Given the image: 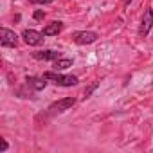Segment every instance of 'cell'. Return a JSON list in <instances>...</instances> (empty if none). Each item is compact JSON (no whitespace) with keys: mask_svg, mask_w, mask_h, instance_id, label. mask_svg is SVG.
I'll return each mask as SVG.
<instances>
[{"mask_svg":"<svg viewBox=\"0 0 153 153\" xmlns=\"http://www.w3.org/2000/svg\"><path fill=\"white\" fill-rule=\"evenodd\" d=\"M43 78H45V79L54 81V83H56V85H59V87H74V85H78V78H76V76L58 74V70H56V72H52V70L45 72V74H43Z\"/></svg>","mask_w":153,"mask_h":153,"instance_id":"cell-1","label":"cell"},{"mask_svg":"<svg viewBox=\"0 0 153 153\" xmlns=\"http://www.w3.org/2000/svg\"><path fill=\"white\" fill-rule=\"evenodd\" d=\"M52 67H54V70H65V68L72 67V59L70 58H58L52 61Z\"/></svg>","mask_w":153,"mask_h":153,"instance_id":"cell-10","label":"cell"},{"mask_svg":"<svg viewBox=\"0 0 153 153\" xmlns=\"http://www.w3.org/2000/svg\"><path fill=\"white\" fill-rule=\"evenodd\" d=\"M96 87H97V83H94V85H92V87H90V88H87V90H85V96H83V97H85V99H87V97H88V96H90V94H92V92H94V90H96Z\"/></svg>","mask_w":153,"mask_h":153,"instance_id":"cell-12","label":"cell"},{"mask_svg":"<svg viewBox=\"0 0 153 153\" xmlns=\"http://www.w3.org/2000/svg\"><path fill=\"white\" fill-rule=\"evenodd\" d=\"M0 43H2V47H16L18 45V36L15 34V31H11L7 27H2L0 29Z\"/></svg>","mask_w":153,"mask_h":153,"instance_id":"cell-3","label":"cell"},{"mask_svg":"<svg viewBox=\"0 0 153 153\" xmlns=\"http://www.w3.org/2000/svg\"><path fill=\"white\" fill-rule=\"evenodd\" d=\"M72 42L78 43V45H87V43H94L99 36L94 31H78V33H72Z\"/></svg>","mask_w":153,"mask_h":153,"instance_id":"cell-2","label":"cell"},{"mask_svg":"<svg viewBox=\"0 0 153 153\" xmlns=\"http://www.w3.org/2000/svg\"><path fill=\"white\" fill-rule=\"evenodd\" d=\"M33 58L43 59V61H54V59L61 58V52H56V51H36V52H33Z\"/></svg>","mask_w":153,"mask_h":153,"instance_id":"cell-7","label":"cell"},{"mask_svg":"<svg viewBox=\"0 0 153 153\" xmlns=\"http://www.w3.org/2000/svg\"><path fill=\"white\" fill-rule=\"evenodd\" d=\"M61 31H63V24H61V22H51V24L45 25L43 34H45V36H56V34H59Z\"/></svg>","mask_w":153,"mask_h":153,"instance_id":"cell-8","label":"cell"},{"mask_svg":"<svg viewBox=\"0 0 153 153\" xmlns=\"http://www.w3.org/2000/svg\"><path fill=\"white\" fill-rule=\"evenodd\" d=\"M31 4H52L54 0H29Z\"/></svg>","mask_w":153,"mask_h":153,"instance_id":"cell-13","label":"cell"},{"mask_svg":"<svg viewBox=\"0 0 153 153\" xmlns=\"http://www.w3.org/2000/svg\"><path fill=\"white\" fill-rule=\"evenodd\" d=\"M151 25H153V9H146L144 16H142V22H140V27H139V34L142 38H146L149 34Z\"/></svg>","mask_w":153,"mask_h":153,"instance_id":"cell-5","label":"cell"},{"mask_svg":"<svg viewBox=\"0 0 153 153\" xmlns=\"http://www.w3.org/2000/svg\"><path fill=\"white\" fill-rule=\"evenodd\" d=\"M7 146H9V144H7V140H6V139H2V148H0V151L4 153V151L7 149Z\"/></svg>","mask_w":153,"mask_h":153,"instance_id":"cell-14","label":"cell"},{"mask_svg":"<svg viewBox=\"0 0 153 153\" xmlns=\"http://www.w3.org/2000/svg\"><path fill=\"white\" fill-rule=\"evenodd\" d=\"M45 34L43 33H38V31H34V29H25L24 33H22V38H24V42L27 43V45H42L43 43V38Z\"/></svg>","mask_w":153,"mask_h":153,"instance_id":"cell-4","label":"cell"},{"mask_svg":"<svg viewBox=\"0 0 153 153\" xmlns=\"http://www.w3.org/2000/svg\"><path fill=\"white\" fill-rule=\"evenodd\" d=\"M27 85L29 87H33L34 90H43L45 87H47V81H45V78H34V76H27Z\"/></svg>","mask_w":153,"mask_h":153,"instance_id":"cell-9","label":"cell"},{"mask_svg":"<svg viewBox=\"0 0 153 153\" xmlns=\"http://www.w3.org/2000/svg\"><path fill=\"white\" fill-rule=\"evenodd\" d=\"M74 105H76V99H74V97H63V99L54 101V103L49 106V110H51V112H65V110L72 108Z\"/></svg>","mask_w":153,"mask_h":153,"instance_id":"cell-6","label":"cell"},{"mask_svg":"<svg viewBox=\"0 0 153 153\" xmlns=\"http://www.w3.org/2000/svg\"><path fill=\"white\" fill-rule=\"evenodd\" d=\"M33 16H34V20H42V18L45 16V13H43L42 9H38V11H34V15H33Z\"/></svg>","mask_w":153,"mask_h":153,"instance_id":"cell-11","label":"cell"}]
</instances>
